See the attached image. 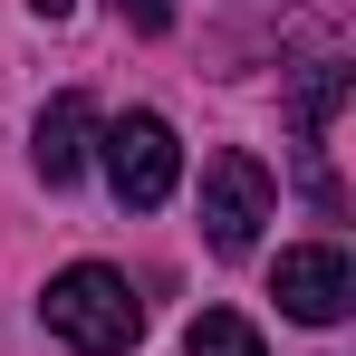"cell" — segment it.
<instances>
[{
  "instance_id": "cell-1",
  "label": "cell",
  "mask_w": 356,
  "mask_h": 356,
  "mask_svg": "<svg viewBox=\"0 0 356 356\" xmlns=\"http://www.w3.org/2000/svg\"><path fill=\"white\" fill-rule=\"evenodd\" d=\"M39 318L58 327L67 347H87V356H125L135 337H145V298L125 289V270H106V260L58 270V280H49V298H39Z\"/></svg>"
},
{
  "instance_id": "cell-2",
  "label": "cell",
  "mask_w": 356,
  "mask_h": 356,
  "mask_svg": "<svg viewBox=\"0 0 356 356\" xmlns=\"http://www.w3.org/2000/svg\"><path fill=\"white\" fill-rule=\"evenodd\" d=\"M270 212H280L270 164H260V154H241V145H222V154L202 164V241H212V260H250Z\"/></svg>"
},
{
  "instance_id": "cell-3",
  "label": "cell",
  "mask_w": 356,
  "mask_h": 356,
  "mask_svg": "<svg viewBox=\"0 0 356 356\" xmlns=\"http://www.w3.org/2000/svg\"><path fill=\"white\" fill-rule=\"evenodd\" d=\"M97 145H106V183H116L125 212L174 202V183H183V145H174V125L154 116V106H135V116L97 125Z\"/></svg>"
},
{
  "instance_id": "cell-4",
  "label": "cell",
  "mask_w": 356,
  "mask_h": 356,
  "mask_svg": "<svg viewBox=\"0 0 356 356\" xmlns=\"http://www.w3.org/2000/svg\"><path fill=\"white\" fill-rule=\"evenodd\" d=\"M270 298L289 308L298 327H337L356 308V260L337 241H298V250H280V270H270Z\"/></svg>"
},
{
  "instance_id": "cell-5",
  "label": "cell",
  "mask_w": 356,
  "mask_h": 356,
  "mask_svg": "<svg viewBox=\"0 0 356 356\" xmlns=\"http://www.w3.org/2000/svg\"><path fill=\"white\" fill-rule=\"evenodd\" d=\"M87 154H97V106L67 87V97H49V116H39V135H29V164H39V183H77Z\"/></svg>"
},
{
  "instance_id": "cell-6",
  "label": "cell",
  "mask_w": 356,
  "mask_h": 356,
  "mask_svg": "<svg viewBox=\"0 0 356 356\" xmlns=\"http://www.w3.org/2000/svg\"><path fill=\"white\" fill-rule=\"evenodd\" d=\"M183 356H270V347H260V327H250L241 308H202V318L183 327Z\"/></svg>"
},
{
  "instance_id": "cell-7",
  "label": "cell",
  "mask_w": 356,
  "mask_h": 356,
  "mask_svg": "<svg viewBox=\"0 0 356 356\" xmlns=\"http://www.w3.org/2000/svg\"><path fill=\"white\" fill-rule=\"evenodd\" d=\"M116 10H125V29H145V39L174 29V0H116Z\"/></svg>"
},
{
  "instance_id": "cell-8",
  "label": "cell",
  "mask_w": 356,
  "mask_h": 356,
  "mask_svg": "<svg viewBox=\"0 0 356 356\" xmlns=\"http://www.w3.org/2000/svg\"><path fill=\"white\" fill-rule=\"evenodd\" d=\"M29 10H39V19H67V10H77V0H29Z\"/></svg>"
}]
</instances>
